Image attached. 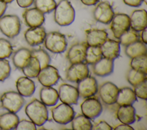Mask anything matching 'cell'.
<instances>
[{
  "label": "cell",
  "mask_w": 147,
  "mask_h": 130,
  "mask_svg": "<svg viewBox=\"0 0 147 130\" xmlns=\"http://www.w3.org/2000/svg\"><path fill=\"white\" fill-rule=\"evenodd\" d=\"M25 111L27 116L36 125L41 126L48 120V112L46 105L36 99L26 105Z\"/></svg>",
  "instance_id": "1"
},
{
  "label": "cell",
  "mask_w": 147,
  "mask_h": 130,
  "mask_svg": "<svg viewBox=\"0 0 147 130\" xmlns=\"http://www.w3.org/2000/svg\"><path fill=\"white\" fill-rule=\"evenodd\" d=\"M75 17L74 8L68 0H60L56 4L54 12V20L61 26L71 24Z\"/></svg>",
  "instance_id": "2"
},
{
  "label": "cell",
  "mask_w": 147,
  "mask_h": 130,
  "mask_svg": "<svg viewBox=\"0 0 147 130\" xmlns=\"http://www.w3.org/2000/svg\"><path fill=\"white\" fill-rule=\"evenodd\" d=\"M44 42L46 49L53 53H63L67 46L65 36L58 31H51L47 34Z\"/></svg>",
  "instance_id": "3"
},
{
  "label": "cell",
  "mask_w": 147,
  "mask_h": 130,
  "mask_svg": "<svg viewBox=\"0 0 147 130\" xmlns=\"http://www.w3.org/2000/svg\"><path fill=\"white\" fill-rule=\"evenodd\" d=\"M21 30V22L16 15H6L0 17V30L6 37L13 38Z\"/></svg>",
  "instance_id": "4"
},
{
  "label": "cell",
  "mask_w": 147,
  "mask_h": 130,
  "mask_svg": "<svg viewBox=\"0 0 147 130\" xmlns=\"http://www.w3.org/2000/svg\"><path fill=\"white\" fill-rule=\"evenodd\" d=\"M2 107L13 113L18 112L24 106L25 100L20 93L15 91L5 92L1 97Z\"/></svg>",
  "instance_id": "5"
},
{
  "label": "cell",
  "mask_w": 147,
  "mask_h": 130,
  "mask_svg": "<svg viewBox=\"0 0 147 130\" xmlns=\"http://www.w3.org/2000/svg\"><path fill=\"white\" fill-rule=\"evenodd\" d=\"M53 120L60 124H67L72 120L75 112L70 105L61 103L51 109Z\"/></svg>",
  "instance_id": "6"
},
{
  "label": "cell",
  "mask_w": 147,
  "mask_h": 130,
  "mask_svg": "<svg viewBox=\"0 0 147 130\" xmlns=\"http://www.w3.org/2000/svg\"><path fill=\"white\" fill-rule=\"evenodd\" d=\"M110 23L111 31L114 37L117 39L130 28V17L126 14L117 13L114 14Z\"/></svg>",
  "instance_id": "7"
},
{
  "label": "cell",
  "mask_w": 147,
  "mask_h": 130,
  "mask_svg": "<svg viewBox=\"0 0 147 130\" xmlns=\"http://www.w3.org/2000/svg\"><path fill=\"white\" fill-rule=\"evenodd\" d=\"M80 109L83 115L90 119H94L102 113L103 107L98 99L90 97L86 98L81 104Z\"/></svg>",
  "instance_id": "8"
},
{
  "label": "cell",
  "mask_w": 147,
  "mask_h": 130,
  "mask_svg": "<svg viewBox=\"0 0 147 130\" xmlns=\"http://www.w3.org/2000/svg\"><path fill=\"white\" fill-rule=\"evenodd\" d=\"M37 77L39 82L44 86H52L55 85L60 78L58 70L49 65L41 68Z\"/></svg>",
  "instance_id": "9"
},
{
  "label": "cell",
  "mask_w": 147,
  "mask_h": 130,
  "mask_svg": "<svg viewBox=\"0 0 147 130\" xmlns=\"http://www.w3.org/2000/svg\"><path fill=\"white\" fill-rule=\"evenodd\" d=\"M77 89L79 96L83 98L92 97L98 91L97 81L94 77L88 76L78 82Z\"/></svg>",
  "instance_id": "10"
},
{
  "label": "cell",
  "mask_w": 147,
  "mask_h": 130,
  "mask_svg": "<svg viewBox=\"0 0 147 130\" xmlns=\"http://www.w3.org/2000/svg\"><path fill=\"white\" fill-rule=\"evenodd\" d=\"M93 15L96 21L103 24H109L111 22L114 13L109 2L103 1L95 7Z\"/></svg>",
  "instance_id": "11"
},
{
  "label": "cell",
  "mask_w": 147,
  "mask_h": 130,
  "mask_svg": "<svg viewBox=\"0 0 147 130\" xmlns=\"http://www.w3.org/2000/svg\"><path fill=\"white\" fill-rule=\"evenodd\" d=\"M59 99L65 104L75 105L78 103L79 94L77 88L68 84H62L59 88Z\"/></svg>",
  "instance_id": "12"
},
{
  "label": "cell",
  "mask_w": 147,
  "mask_h": 130,
  "mask_svg": "<svg viewBox=\"0 0 147 130\" xmlns=\"http://www.w3.org/2000/svg\"><path fill=\"white\" fill-rule=\"evenodd\" d=\"M118 88L110 81L102 84L98 90L102 101L107 105H113L115 103L118 92Z\"/></svg>",
  "instance_id": "13"
},
{
  "label": "cell",
  "mask_w": 147,
  "mask_h": 130,
  "mask_svg": "<svg viewBox=\"0 0 147 130\" xmlns=\"http://www.w3.org/2000/svg\"><path fill=\"white\" fill-rule=\"evenodd\" d=\"M89 74V69L86 64L82 62L72 64L66 72V78L70 82H78Z\"/></svg>",
  "instance_id": "14"
},
{
  "label": "cell",
  "mask_w": 147,
  "mask_h": 130,
  "mask_svg": "<svg viewBox=\"0 0 147 130\" xmlns=\"http://www.w3.org/2000/svg\"><path fill=\"white\" fill-rule=\"evenodd\" d=\"M45 28L42 26L30 27L24 33V37L26 42L32 46L42 44L46 36Z\"/></svg>",
  "instance_id": "15"
},
{
  "label": "cell",
  "mask_w": 147,
  "mask_h": 130,
  "mask_svg": "<svg viewBox=\"0 0 147 130\" xmlns=\"http://www.w3.org/2000/svg\"><path fill=\"white\" fill-rule=\"evenodd\" d=\"M87 46V43L84 42L77 43L71 46L67 54L69 62L71 64L84 62Z\"/></svg>",
  "instance_id": "16"
},
{
  "label": "cell",
  "mask_w": 147,
  "mask_h": 130,
  "mask_svg": "<svg viewBox=\"0 0 147 130\" xmlns=\"http://www.w3.org/2000/svg\"><path fill=\"white\" fill-rule=\"evenodd\" d=\"M23 18L30 27L41 26L45 20L44 14L36 7L26 9L23 13Z\"/></svg>",
  "instance_id": "17"
},
{
  "label": "cell",
  "mask_w": 147,
  "mask_h": 130,
  "mask_svg": "<svg viewBox=\"0 0 147 130\" xmlns=\"http://www.w3.org/2000/svg\"><path fill=\"white\" fill-rule=\"evenodd\" d=\"M100 47L103 57L114 60L120 54V43L119 41L107 39Z\"/></svg>",
  "instance_id": "18"
},
{
  "label": "cell",
  "mask_w": 147,
  "mask_h": 130,
  "mask_svg": "<svg viewBox=\"0 0 147 130\" xmlns=\"http://www.w3.org/2000/svg\"><path fill=\"white\" fill-rule=\"evenodd\" d=\"M129 17L131 29L138 32L146 28V11L145 9L133 11Z\"/></svg>",
  "instance_id": "19"
},
{
  "label": "cell",
  "mask_w": 147,
  "mask_h": 130,
  "mask_svg": "<svg viewBox=\"0 0 147 130\" xmlns=\"http://www.w3.org/2000/svg\"><path fill=\"white\" fill-rule=\"evenodd\" d=\"M114 60L102 57L99 61L93 64V73L100 77L110 75L113 72Z\"/></svg>",
  "instance_id": "20"
},
{
  "label": "cell",
  "mask_w": 147,
  "mask_h": 130,
  "mask_svg": "<svg viewBox=\"0 0 147 130\" xmlns=\"http://www.w3.org/2000/svg\"><path fill=\"white\" fill-rule=\"evenodd\" d=\"M16 88L18 93L23 97H30L36 89L34 82L26 76H22L17 79Z\"/></svg>",
  "instance_id": "21"
},
{
  "label": "cell",
  "mask_w": 147,
  "mask_h": 130,
  "mask_svg": "<svg viewBox=\"0 0 147 130\" xmlns=\"http://www.w3.org/2000/svg\"><path fill=\"white\" fill-rule=\"evenodd\" d=\"M118 119L123 124H131L136 121V110L132 105H120L117 111Z\"/></svg>",
  "instance_id": "22"
},
{
  "label": "cell",
  "mask_w": 147,
  "mask_h": 130,
  "mask_svg": "<svg viewBox=\"0 0 147 130\" xmlns=\"http://www.w3.org/2000/svg\"><path fill=\"white\" fill-rule=\"evenodd\" d=\"M107 33L101 29H91L86 33V43L88 46H100L107 39Z\"/></svg>",
  "instance_id": "23"
},
{
  "label": "cell",
  "mask_w": 147,
  "mask_h": 130,
  "mask_svg": "<svg viewBox=\"0 0 147 130\" xmlns=\"http://www.w3.org/2000/svg\"><path fill=\"white\" fill-rule=\"evenodd\" d=\"M40 98L46 106H53L59 100L58 92L52 86H44L40 89Z\"/></svg>",
  "instance_id": "24"
},
{
  "label": "cell",
  "mask_w": 147,
  "mask_h": 130,
  "mask_svg": "<svg viewBox=\"0 0 147 130\" xmlns=\"http://www.w3.org/2000/svg\"><path fill=\"white\" fill-rule=\"evenodd\" d=\"M137 101V97L132 89L123 87L118 90L115 103L119 106L132 105Z\"/></svg>",
  "instance_id": "25"
},
{
  "label": "cell",
  "mask_w": 147,
  "mask_h": 130,
  "mask_svg": "<svg viewBox=\"0 0 147 130\" xmlns=\"http://www.w3.org/2000/svg\"><path fill=\"white\" fill-rule=\"evenodd\" d=\"M19 117L13 112H6L0 116V129L3 130L15 129L18 123Z\"/></svg>",
  "instance_id": "26"
},
{
  "label": "cell",
  "mask_w": 147,
  "mask_h": 130,
  "mask_svg": "<svg viewBox=\"0 0 147 130\" xmlns=\"http://www.w3.org/2000/svg\"><path fill=\"white\" fill-rule=\"evenodd\" d=\"M146 45L142 41L138 40L126 46L125 49V54L130 58L146 54Z\"/></svg>",
  "instance_id": "27"
},
{
  "label": "cell",
  "mask_w": 147,
  "mask_h": 130,
  "mask_svg": "<svg viewBox=\"0 0 147 130\" xmlns=\"http://www.w3.org/2000/svg\"><path fill=\"white\" fill-rule=\"evenodd\" d=\"M31 56V50L25 48H20L14 53L12 58L13 63L16 68L22 69Z\"/></svg>",
  "instance_id": "28"
},
{
  "label": "cell",
  "mask_w": 147,
  "mask_h": 130,
  "mask_svg": "<svg viewBox=\"0 0 147 130\" xmlns=\"http://www.w3.org/2000/svg\"><path fill=\"white\" fill-rule=\"evenodd\" d=\"M40 69L39 61L36 58L33 56L30 57L25 65L22 68L24 74L29 78L37 77Z\"/></svg>",
  "instance_id": "29"
},
{
  "label": "cell",
  "mask_w": 147,
  "mask_h": 130,
  "mask_svg": "<svg viewBox=\"0 0 147 130\" xmlns=\"http://www.w3.org/2000/svg\"><path fill=\"white\" fill-rule=\"evenodd\" d=\"M72 128L75 130H91L92 124L90 119L83 114L74 117L71 121Z\"/></svg>",
  "instance_id": "30"
},
{
  "label": "cell",
  "mask_w": 147,
  "mask_h": 130,
  "mask_svg": "<svg viewBox=\"0 0 147 130\" xmlns=\"http://www.w3.org/2000/svg\"><path fill=\"white\" fill-rule=\"evenodd\" d=\"M102 57L100 46H87L84 60L87 64L93 65Z\"/></svg>",
  "instance_id": "31"
},
{
  "label": "cell",
  "mask_w": 147,
  "mask_h": 130,
  "mask_svg": "<svg viewBox=\"0 0 147 130\" xmlns=\"http://www.w3.org/2000/svg\"><path fill=\"white\" fill-rule=\"evenodd\" d=\"M126 78L131 85L134 86L146 80V74L131 68L127 73Z\"/></svg>",
  "instance_id": "32"
},
{
  "label": "cell",
  "mask_w": 147,
  "mask_h": 130,
  "mask_svg": "<svg viewBox=\"0 0 147 130\" xmlns=\"http://www.w3.org/2000/svg\"><path fill=\"white\" fill-rule=\"evenodd\" d=\"M35 7L43 14L49 13L55 10L56 2L55 0H34Z\"/></svg>",
  "instance_id": "33"
},
{
  "label": "cell",
  "mask_w": 147,
  "mask_h": 130,
  "mask_svg": "<svg viewBox=\"0 0 147 130\" xmlns=\"http://www.w3.org/2000/svg\"><path fill=\"white\" fill-rule=\"evenodd\" d=\"M130 65L131 68L147 74L146 54L132 58Z\"/></svg>",
  "instance_id": "34"
},
{
  "label": "cell",
  "mask_w": 147,
  "mask_h": 130,
  "mask_svg": "<svg viewBox=\"0 0 147 130\" xmlns=\"http://www.w3.org/2000/svg\"><path fill=\"white\" fill-rule=\"evenodd\" d=\"M31 56L38 60L41 69L48 65L51 62L49 55L45 50L42 49H33L31 50Z\"/></svg>",
  "instance_id": "35"
},
{
  "label": "cell",
  "mask_w": 147,
  "mask_h": 130,
  "mask_svg": "<svg viewBox=\"0 0 147 130\" xmlns=\"http://www.w3.org/2000/svg\"><path fill=\"white\" fill-rule=\"evenodd\" d=\"M118 39L120 44L126 46V45L140 40V37L137 31L132 29H129L122 34Z\"/></svg>",
  "instance_id": "36"
},
{
  "label": "cell",
  "mask_w": 147,
  "mask_h": 130,
  "mask_svg": "<svg viewBox=\"0 0 147 130\" xmlns=\"http://www.w3.org/2000/svg\"><path fill=\"white\" fill-rule=\"evenodd\" d=\"M13 52L10 42L5 38H0V59L9 58Z\"/></svg>",
  "instance_id": "37"
},
{
  "label": "cell",
  "mask_w": 147,
  "mask_h": 130,
  "mask_svg": "<svg viewBox=\"0 0 147 130\" xmlns=\"http://www.w3.org/2000/svg\"><path fill=\"white\" fill-rule=\"evenodd\" d=\"M11 67L8 60L0 59V81H4L10 74Z\"/></svg>",
  "instance_id": "38"
},
{
  "label": "cell",
  "mask_w": 147,
  "mask_h": 130,
  "mask_svg": "<svg viewBox=\"0 0 147 130\" xmlns=\"http://www.w3.org/2000/svg\"><path fill=\"white\" fill-rule=\"evenodd\" d=\"M133 86V91L136 97L146 100L147 96V79Z\"/></svg>",
  "instance_id": "39"
},
{
  "label": "cell",
  "mask_w": 147,
  "mask_h": 130,
  "mask_svg": "<svg viewBox=\"0 0 147 130\" xmlns=\"http://www.w3.org/2000/svg\"><path fill=\"white\" fill-rule=\"evenodd\" d=\"M15 129L16 130H36V125L31 121L23 119L21 121L19 120Z\"/></svg>",
  "instance_id": "40"
},
{
  "label": "cell",
  "mask_w": 147,
  "mask_h": 130,
  "mask_svg": "<svg viewBox=\"0 0 147 130\" xmlns=\"http://www.w3.org/2000/svg\"><path fill=\"white\" fill-rule=\"evenodd\" d=\"M92 130H111L113 128L107 123L103 120L98 121L95 125L92 126Z\"/></svg>",
  "instance_id": "41"
},
{
  "label": "cell",
  "mask_w": 147,
  "mask_h": 130,
  "mask_svg": "<svg viewBox=\"0 0 147 130\" xmlns=\"http://www.w3.org/2000/svg\"><path fill=\"white\" fill-rule=\"evenodd\" d=\"M123 2L126 5L131 7H138L143 2V0H123Z\"/></svg>",
  "instance_id": "42"
},
{
  "label": "cell",
  "mask_w": 147,
  "mask_h": 130,
  "mask_svg": "<svg viewBox=\"0 0 147 130\" xmlns=\"http://www.w3.org/2000/svg\"><path fill=\"white\" fill-rule=\"evenodd\" d=\"M19 6L23 8L28 7L32 5L34 0H16Z\"/></svg>",
  "instance_id": "43"
},
{
  "label": "cell",
  "mask_w": 147,
  "mask_h": 130,
  "mask_svg": "<svg viewBox=\"0 0 147 130\" xmlns=\"http://www.w3.org/2000/svg\"><path fill=\"white\" fill-rule=\"evenodd\" d=\"M113 129L114 130H133V128L131 127L129 124H121L115 126Z\"/></svg>",
  "instance_id": "44"
},
{
  "label": "cell",
  "mask_w": 147,
  "mask_h": 130,
  "mask_svg": "<svg viewBox=\"0 0 147 130\" xmlns=\"http://www.w3.org/2000/svg\"><path fill=\"white\" fill-rule=\"evenodd\" d=\"M7 8V3L2 0H0V17H1Z\"/></svg>",
  "instance_id": "45"
},
{
  "label": "cell",
  "mask_w": 147,
  "mask_h": 130,
  "mask_svg": "<svg viewBox=\"0 0 147 130\" xmlns=\"http://www.w3.org/2000/svg\"><path fill=\"white\" fill-rule=\"evenodd\" d=\"M81 2L85 5L91 6L96 4L99 0H80Z\"/></svg>",
  "instance_id": "46"
},
{
  "label": "cell",
  "mask_w": 147,
  "mask_h": 130,
  "mask_svg": "<svg viewBox=\"0 0 147 130\" xmlns=\"http://www.w3.org/2000/svg\"><path fill=\"white\" fill-rule=\"evenodd\" d=\"M146 31H147V29H146V28H145V29H144V30H142L141 31V35H140L141 41H142L145 44H147V41H146Z\"/></svg>",
  "instance_id": "47"
},
{
  "label": "cell",
  "mask_w": 147,
  "mask_h": 130,
  "mask_svg": "<svg viewBox=\"0 0 147 130\" xmlns=\"http://www.w3.org/2000/svg\"><path fill=\"white\" fill-rule=\"evenodd\" d=\"M3 1H4L5 3H10L12 1H13L14 0H2Z\"/></svg>",
  "instance_id": "48"
},
{
  "label": "cell",
  "mask_w": 147,
  "mask_h": 130,
  "mask_svg": "<svg viewBox=\"0 0 147 130\" xmlns=\"http://www.w3.org/2000/svg\"><path fill=\"white\" fill-rule=\"evenodd\" d=\"M143 2H144L145 3H146V0H143Z\"/></svg>",
  "instance_id": "49"
}]
</instances>
